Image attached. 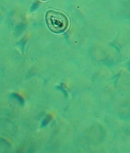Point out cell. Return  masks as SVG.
<instances>
[{
    "label": "cell",
    "mask_w": 130,
    "mask_h": 153,
    "mask_svg": "<svg viewBox=\"0 0 130 153\" xmlns=\"http://www.w3.org/2000/svg\"><path fill=\"white\" fill-rule=\"evenodd\" d=\"M45 20L49 29L55 33H63L69 25V19L66 15L55 9L48 10L46 14Z\"/></svg>",
    "instance_id": "1"
},
{
    "label": "cell",
    "mask_w": 130,
    "mask_h": 153,
    "mask_svg": "<svg viewBox=\"0 0 130 153\" xmlns=\"http://www.w3.org/2000/svg\"><path fill=\"white\" fill-rule=\"evenodd\" d=\"M41 1H48V0H41Z\"/></svg>",
    "instance_id": "2"
}]
</instances>
